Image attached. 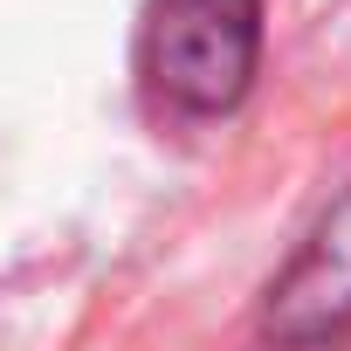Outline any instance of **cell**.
<instances>
[{
    "label": "cell",
    "mask_w": 351,
    "mask_h": 351,
    "mask_svg": "<svg viewBox=\"0 0 351 351\" xmlns=\"http://www.w3.org/2000/svg\"><path fill=\"white\" fill-rule=\"evenodd\" d=\"M138 56L152 90L186 110L221 117L248 97L262 62V0H145Z\"/></svg>",
    "instance_id": "1"
},
{
    "label": "cell",
    "mask_w": 351,
    "mask_h": 351,
    "mask_svg": "<svg viewBox=\"0 0 351 351\" xmlns=\"http://www.w3.org/2000/svg\"><path fill=\"white\" fill-rule=\"evenodd\" d=\"M262 330L276 344H324L351 330V193L310 228V241L269 282Z\"/></svg>",
    "instance_id": "2"
}]
</instances>
